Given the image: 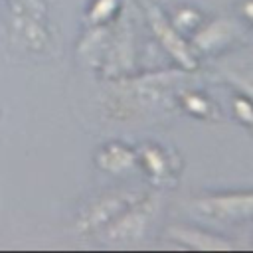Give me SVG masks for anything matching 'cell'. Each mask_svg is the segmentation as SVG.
<instances>
[{
  "label": "cell",
  "mask_w": 253,
  "mask_h": 253,
  "mask_svg": "<svg viewBox=\"0 0 253 253\" xmlns=\"http://www.w3.org/2000/svg\"><path fill=\"white\" fill-rule=\"evenodd\" d=\"M158 198L156 196H140L134 204H130L125 211H121L109 225H105V235L113 243H134L140 241L156 211H158Z\"/></svg>",
  "instance_id": "cell-1"
},
{
  "label": "cell",
  "mask_w": 253,
  "mask_h": 253,
  "mask_svg": "<svg viewBox=\"0 0 253 253\" xmlns=\"http://www.w3.org/2000/svg\"><path fill=\"white\" fill-rule=\"evenodd\" d=\"M194 208L217 221H245L253 217V192H231L206 196L194 202Z\"/></svg>",
  "instance_id": "cell-2"
},
{
  "label": "cell",
  "mask_w": 253,
  "mask_h": 253,
  "mask_svg": "<svg viewBox=\"0 0 253 253\" xmlns=\"http://www.w3.org/2000/svg\"><path fill=\"white\" fill-rule=\"evenodd\" d=\"M140 196L142 194H138V192H113V194H105V196L97 198L95 202H91L85 208V211L79 217L77 227L83 233L99 231L105 225H109L130 204H134Z\"/></svg>",
  "instance_id": "cell-3"
},
{
  "label": "cell",
  "mask_w": 253,
  "mask_h": 253,
  "mask_svg": "<svg viewBox=\"0 0 253 253\" xmlns=\"http://www.w3.org/2000/svg\"><path fill=\"white\" fill-rule=\"evenodd\" d=\"M148 14V24L156 36V40L160 42V45L186 69H194L196 67V57L190 49V45L186 43V40L182 38V34L174 28V24L164 16V12L158 6H148L146 10Z\"/></svg>",
  "instance_id": "cell-4"
},
{
  "label": "cell",
  "mask_w": 253,
  "mask_h": 253,
  "mask_svg": "<svg viewBox=\"0 0 253 253\" xmlns=\"http://www.w3.org/2000/svg\"><path fill=\"white\" fill-rule=\"evenodd\" d=\"M168 235L172 241H176L182 247L188 249H196V251H231L233 245L223 239L217 237L213 233L196 229V227H184V225H174L168 229Z\"/></svg>",
  "instance_id": "cell-5"
},
{
  "label": "cell",
  "mask_w": 253,
  "mask_h": 253,
  "mask_svg": "<svg viewBox=\"0 0 253 253\" xmlns=\"http://www.w3.org/2000/svg\"><path fill=\"white\" fill-rule=\"evenodd\" d=\"M136 158H140L144 170L154 180V184H166V182L174 180V172H176L174 158L162 146L146 142V144H142L138 148Z\"/></svg>",
  "instance_id": "cell-6"
},
{
  "label": "cell",
  "mask_w": 253,
  "mask_h": 253,
  "mask_svg": "<svg viewBox=\"0 0 253 253\" xmlns=\"http://www.w3.org/2000/svg\"><path fill=\"white\" fill-rule=\"evenodd\" d=\"M235 36V24L231 20H213L194 36V45L200 51H215L227 45Z\"/></svg>",
  "instance_id": "cell-7"
},
{
  "label": "cell",
  "mask_w": 253,
  "mask_h": 253,
  "mask_svg": "<svg viewBox=\"0 0 253 253\" xmlns=\"http://www.w3.org/2000/svg\"><path fill=\"white\" fill-rule=\"evenodd\" d=\"M136 162L134 150L121 142H109L97 152V164L101 170L111 172V174H123L130 170Z\"/></svg>",
  "instance_id": "cell-8"
},
{
  "label": "cell",
  "mask_w": 253,
  "mask_h": 253,
  "mask_svg": "<svg viewBox=\"0 0 253 253\" xmlns=\"http://www.w3.org/2000/svg\"><path fill=\"white\" fill-rule=\"evenodd\" d=\"M178 103H180V107H182L186 113H190V115L196 117V119L211 121V119H215V115H217L215 105H213L206 95H202V93H198V91L180 93Z\"/></svg>",
  "instance_id": "cell-9"
},
{
  "label": "cell",
  "mask_w": 253,
  "mask_h": 253,
  "mask_svg": "<svg viewBox=\"0 0 253 253\" xmlns=\"http://www.w3.org/2000/svg\"><path fill=\"white\" fill-rule=\"evenodd\" d=\"M170 22H172L174 28L182 34V32L194 30V28L202 22V16H200L198 10H194V8H190V6H182V8H178V10L174 12V18H172Z\"/></svg>",
  "instance_id": "cell-10"
},
{
  "label": "cell",
  "mask_w": 253,
  "mask_h": 253,
  "mask_svg": "<svg viewBox=\"0 0 253 253\" xmlns=\"http://www.w3.org/2000/svg\"><path fill=\"white\" fill-rule=\"evenodd\" d=\"M119 6H121V0H95L89 10V20L93 24H103L115 16Z\"/></svg>",
  "instance_id": "cell-11"
},
{
  "label": "cell",
  "mask_w": 253,
  "mask_h": 253,
  "mask_svg": "<svg viewBox=\"0 0 253 253\" xmlns=\"http://www.w3.org/2000/svg\"><path fill=\"white\" fill-rule=\"evenodd\" d=\"M233 111H235L237 119L253 130V103H251L247 97L237 95V97L233 99Z\"/></svg>",
  "instance_id": "cell-12"
},
{
  "label": "cell",
  "mask_w": 253,
  "mask_h": 253,
  "mask_svg": "<svg viewBox=\"0 0 253 253\" xmlns=\"http://www.w3.org/2000/svg\"><path fill=\"white\" fill-rule=\"evenodd\" d=\"M241 14L253 24V0H245V2L241 4Z\"/></svg>",
  "instance_id": "cell-13"
}]
</instances>
